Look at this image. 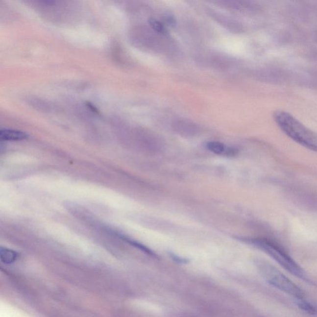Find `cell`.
Returning <instances> with one entry per match:
<instances>
[{
    "mask_svg": "<svg viewBox=\"0 0 317 317\" xmlns=\"http://www.w3.org/2000/svg\"><path fill=\"white\" fill-rule=\"evenodd\" d=\"M18 257V253L13 250L3 247L0 249V258L4 264H13L16 262Z\"/></svg>",
    "mask_w": 317,
    "mask_h": 317,
    "instance_id": "cell-7",
    "label": "cell"
},
{
    "mask_svg": "<svg viewBox=\"0 0 317 317\" xmlns=\"http://www.w3.org/2000/svg\"><path fill=\"white\" fill-rule=\"evenodd\" d=\"M28 135L24 131L13 130V129H2L0 131V139L1 141L17 142L27 139Z\"/></svg>",
    "mask_w": 317,
    "mask_h": 317,
    "instance_id": "cell-5",
    "label": "cell"
},
{
    "mask_svg": "<svg viewBox=\"0 0 317 317\" xmlns=\"http://www.w3.org/2000/svg\"><path fill=\"white\" fill-rule=\"evenodd\" d=\"M251 243L273 258L281 267L293 275L304 278L305 273L299 265L276 242L266 238L251 239Z\"/></svg>",
    "mask_w": 317,
    "mask_h": 317,
    "instance_id": "cell-2",
    "label": "cell"
},
{
    "mask_svg": "<svg viewBox=\"0 0 317 317\" xmlns=\"http://www.w3.org/2000/svg\"><path fill=\"white\" fill-rule=\"evenodd\" d=\"M173 128L176 132L185 137H192L199 132L198 126L192 122L187 120H178L173 123Z\"/></svg>",
    "mask_w": 317,
    "mask_h": 317,
    "instance_id": "cell-4",
    "label": "cell"
},
{
    "mask_svg": "<svg viewBox=\"0 0 317 317\" xmlns=\"http://www.w3.org/2000/svg\"><path fill=\"white\" fill-rule=\"evenodd\" d=\"M149 24L155 32L162 35H165L166 34L165 27H164L163 24L161 22H159V21L154 20V19H151L149 21Z\"/></svg>",
    "mask_w": 317,
    "mask_h": 317,
    "instance_id": "cell-8",
    "label": "cell"
},
{
    "mask_svg": "<svg viewBox=\"0 0 317 317\" xmlns=\"http://www.w3.org/2000/svg\"><path fill=\"white\" fill-rule=\"evenodd\" d=\"M273 118L277 125L291 139L311 151L317 152V134L292 114L278 110L274 112Z\"/></svg>",
    "mask_w": 317,
    "mask_h": 317,
    "instance_id": "cell-1",
    "label": "cell"
},
{
    "mask_svg": "<svg viewBox=\"0 0 317 317\" xmlns=\"http://www.w3.org/2000/svg\"><path fill=\"white\" fill-rule=\"evenodd\" d=\"M206 147L208 150L217 154H226L227 156H232L234 151L229 148H226L224 144L218 142H210L207 143Z\"/></svg>",
    "mask_w": 317,
    "mask_h": 317,
    "instance_id": "cell-6",
    "label": "cell"
},
{
    "mask_svg": "<svg viewBox=\"0 0 317 317\" xmlns=\"http://www.w3.org/2000/svg\"><path fill=\"white\" fill-rule=\"evenodd\" d=\"M260 268L269 284L293 297L297 304L306 300L302 291L273 265L263 262L260 265Z\"/></svg>",
    "mask_w": 317,
    "mask_h": 317,
    "instance_id": "cell-3",
    "label": "cell"
}]
</instances>
